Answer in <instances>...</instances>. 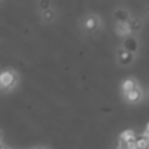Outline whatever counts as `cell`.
Returning <instances> with one entry per match:
<instances>
[{"label": "cell", "mask_w": 149, "mask_h": 149, "mask_svg": "<svg viewBox=\"0 0 149 149\" xmlns=\"http://www.w3.org/2000/svg\"><path fill=\"white\" fill-rule=\"evenodd\" d=\"M135 81L132 79H127L126 81L123 82V85H122V89H123V92L124 93H128V92H131V90H134L135 89Z\"/></svg>", "instance_id": "4"}, {"label": "cell", "mask_w": 149, "mask_h": 149, "mask_svg": "<svg viewBox=\"0 0 149 149\" xmlns=\"http://www.w3.org/2000/svg\"><path fill=\"white\" fill-rule=\"evenodd\" d=\"M86 26L88 28H93V26H94V20H93V18H89V20L86 21Z\"/></svg>", "instance_id": "9"}, {"label": "cell", "mask_w": 149, "mask_h": 149, "mask_svg": "<svg viewBox=\"0 0 149 149\" xmlns=\"http://www.w3.org/2000/svg\"><path fill=\"white\" fill-rule=\"evenodd\" d=\"M16 80V76L12 71H3L0 73V89H8L13 85Z\"/></svg>", "instance_id": "1"}, {"label": "cell", "mask_w": 149, "mask_h": 149, "mask_svg": "<svg viewBox=\"0 0 149 149\" xmlns=\"http://www.w3.org/2000/svg\"><path fill=\"white\" fill-rule=\"evenodd\" d=\"M132 140H136V136H135V132L132 130H126L120 134V141L127 144V143L132 141Z\"/></svg>", "instance_id": "3"}, {"label": "cell", "mask_w": 149, "mask_h": 149, "mask_svg": "<svg viewBox=\"0 0 149 149\" xmlns=\"http://www.w3.org/2000/svg\"><path fill=\"white\" fill-rule=\"evenodd\" d=\"M115 31L119 37H126L131 33V26L127 21H118L115 25Z\"/></svg>", "instance_id": "2"}, {"label": "cell", "mask_w": 149, "mask_h": 149, "mask_svg": "<svg viewBox=\"0 0 149 149\" xmlns=\"http://www.w3.org/2000/svg\"><path fill=\"white\" fill-rule=\"evenodd\" d=\"M126 149H137L136 140H132V141L127 143V144H126Z\"/></svg>", "instance_id": "7"}, {"label": "cell", "mask_w": 149, "mask_h": 149, "mask_svg": "<svg viewBox=\"0 0 149 149\" xmlns=\"http://www.w3.org/2000/svg\"><path fill=\"white\" fill-rule=\"evenodd\" d=\"M126 97H127V100H128V101H131V102H135V101L139 100L140 93L137 92L136 89H134V90H131V92L126 93Z\"/></svg>", "instance_id": "5"}, {"label": "cell", "mask_w": 149, "mask_h": 149, "mask_svg": "<svg viewBox=\"0 0 149 149\" xmlns=\"http://www.w3.org/2000/svg\"><path fill=\"white\" fill-rule=\"evenodd\" d=\"M143 137H145V139H149V123L147 124V128H145L144 134H143Z\"/></svg>", "instance_id": "8"}, {"label": "cell", "mask_w": 149, "mask_h": 149, "mask_svg": "<svg viewBox=\"0 0 149 149\" xmlns=\"http://www.w3.org/2000/svg\"><path fill=\"white\" fill-rule=\"evenodd\" d=\"M136 144H137V149H147L149 145V139H145V137H140V139H136Z\"/></svg>", "instance_id": "6"}]
</instances>
